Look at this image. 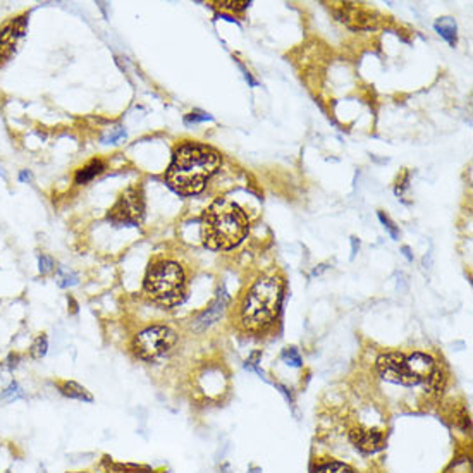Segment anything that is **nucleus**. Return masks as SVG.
Segmentation results:
<instances>
[{
	"label": "nucleus",
	"mask_w": 473,
	"mask_h": 473,
	"mask_svg": "<svg viewBox=\"0 0 473 473\" xmlns=\"http://www.w3.org/2000/svg\"><path fill=\"white\" fill-rule=\"evenodd\" d=\"M176 343V334L172 329L163 325H155L143 330L140 336L134 339V351L140 358L152 360L166 355Z\"/></svg>",
	"instance_id": "39448f33"
},
{
	"label": "nucleus",
	"mask_w": 473,
	"mask_h": 473,
	"mask_svg": "<svg viewBox=\"0 0 473 473\" xmlns=\"http://www.w3.org/2000/svg\"><path fill=\"white\" fill-rule=\"evenodd\" d=\"M136 473H141V472H136Z\"/></svg>",
	"instance_id": "393cba45"
},
{
	"label": "nucleus",
	"mask_w": 473,
	"mask_h": 473,
	"mask_svg": "<svg viewBox=\"0 0 473 473\" xmlns=\"http://www.w3.org/2000/svg\"><path fill=\"white\" fill-rule=\"evenodd\" d=\"M341 21H346V23L355 21V26H358V28L372 26V17H370L365 10L357 9V7H351L350 3H346V7H344Z\"/></svg>",
	"instance_id": "f8f14e48"
},
{
	"label": "nucleus",
	"mask_w": 473,
	"mask_h": 473,
	"mask_svg": "<svg viewBox=\"0 0 473 473\" xmlns=\"http://www.w3.org/2000/svg\"><path fill=\"white\" fill-rule=\"evenodd\" d=\"M226 305H227V294H226V291H220L219 293V296H217V300H215V303L212 305V308L208 312H205L204 315L198 319V325L204 329V327H208V325H212L213 322H215L217 319H219L220 315H222V312H224V308H226Z\"/></svg>",
	"instance_id": "9b49d317"
},
{
	"label": "nucleus",
	"mask_w": 473,
	"mask_h": 473,
	"mask_svg": "<svg viewBox=\"0 0 473 473\" xmlns=\"http://www.w3.org/2000/svg\"><path fill=\"white\" fill-rule=\"evenodd\" d=\"M47 348H48L47 337H45V336L37 337V341H35L33 346H31V357H33V358L45 357V353H47Z\"/></svg>",
	"instance_id": "a211bd4d"
},
{
	"label": "nucleus",
	"mask_w": 473,
	"mask_h": 473,
	"mask_svg": "<svg viewBox=\"0 0 473 473\" xmlns=\"http://www.w3.org/2000/svg\"><path fill=\"white\" fill-rule=\"evenodd\" d=\"M436 30H437V33H439L443 38H446L451 45L456 42V23H454L451 17H443V19L437 21Z\"/></svg>",
	"instance_id": "2eb2a0df"
},
{
	"label": "nucleus",
	"mask_w": 473,
	"mask_h": 473,
	"mask_svg": "<svg viewBox=\"0 0 473 473\" xmlns=\"http://www.w3.org/2000/svg\"><path fill=\"white\" fill-rule=\"evenodd\" d=\"M51 270H53V260L47 255H42L40 257V272L42 274H48Z\"/></svg>",
	"instance_id": "412c9836"
},
{
	"label": "nucleus",
	"mask_w": 473,
	"mask_h": 473,
	"mask_svg": "<svg viewBox=\"0 0 473 473\" xmlns=\"http://www.w3.org/2000/svg\"><path fill=\"white\" fill-rule=\"evenodd\" d=\"M19 179L21 181H30L31 179V174L28 172V170H23V172H21V176H19Z\"/></svg>",
	"instance_id": "b1692460"
},
{
	"label": "nucleus",
	"mask_w": 473,
	"mask_h": 473,
	"mask_svg": "<svg viewBox=\"0 0 473 473\" xmlns=\"http://www.w3.org/2000/svg\"><path fill=\"white\" fill-rule=\"evenodd\" d=\"M145 291L152 300L163 307H174L184 300L186 279L177 263L160 262L148 272L145 279Z\"/></svg>",
	"instance_id": "20e7f679"
},
{
	"label": "nucleus",
	"mask_w": 473,
	"mask_h": 473,
	"mask_svg": "<svg viewBox=\"0 0 473 473\" xmlns=\"http://www.w3.org/2000/svg\"><path fill=\"white\" fill-rule=\"evenodd\" d=\"M59 284H60V286H62V287L73 286V284H76V277L71 276V274H64V276L60 277Z\"/></svg>",
	"instance_id": "4be33fe9"
},
{
	"label": "nucleus",
	"mask_w": 473,
	"mask_h": 473,
	"mask_svg": "<svg viewBox=\"0 0 473 473\" xmlns=\"http://www.w3.org/2000/svg\"><path fill=\"white\" fill-rule=\"evenodd\" d=\"M437 364L434 362L432 357L425 353H413L411 357L407 358V368L410 373V379L413 386L417 384H425L430 379V375L436 370Z\"/></svg>",
	"instance_id": "1a4fd4ad"
},
{
	"label": "nucleus",
	"mask_w": 473,
	"mask_h": 473,
	"mask_svg": "<svg viewBox=\"0 0 473 473\" xmlns=\"http://www.w3.org/2000/svg\"><path fill=\"white\" fill-rule=\"evenodd\" d=\"M425 391L427 393H440V389H443V386H444V373H443V370H440L439 365H437L436 370H434V373L430 375V379L427 380L425 384Z\"/></svg>",
	"instance_id": "dca6fc26"
},
{
	"label": "nucleus",
	"mask_w": 473,
	"mask_h": 473,
	"mask_svg": "<svg viewBox=\"0 0 473 473\" xmlns=\"http://www.w3.org/2000/svg\"><path fill=\"white\" fill-rule=\"evenodd\" d=\"M104 170V163L100 162V160H93V162H90L88 166H84L83 169H80L76 172V183L78 184H87L90 183L93 177H97L98 174Z\"/></svg>",
	"instance_id": "4468645a"
},
{
	"label": "nucleus",
	"mask_w": 473,
	"mask_h": 473,
	"mask_svg": "<svg viewBox=\"0 0 473 473\" xmlns=\"http://www.w3.org/2000/svg\"><path fill=\"white\" fill-rule=\"evenodd\" d=\"M379 219L382 220L384 227H386V229L389 231V233H391V236H393L394 240H398V229H396V227H394V224L391 222V220H389V217H387V215H384L382 212H379Z\"/></svg>",
	"instance_id": "aec40b11"
},
{
	"label": "nucleus",
	"mask_w": 473,
	"mask_h": 473,
	"mask_svg": "<svg viewBox=\"0 0 473 473\" xmlns=\"http://www.w3.org/2000/svg\"><path fill=\"white\" fill-rule=\"evenodd\" d=\"M123 136H126V133H124V131H116V133H112V134H109V136H105L104 141H105V143H109V141H110V143H114V141H117V140H119V138H123Z\"/></svg>",
	"instance_id": "5701e85b"
},
{
	"label": "nucleus",
	"mask_w": 473,
	"mask_h": 473,
	"mask_svg": "<svg viewBox=\"0 0 473 473\" xmlns=\"http://www.w3.org/2000/svg\"><path fill=\"white\" fill-rule=\"evenodd\" d=\"M314 473H355V470L348 465L339 463V461H332V463L320 465Z\"/></svg>",
	"instance_id": "f3484780"
},
{
	"label": "nucleus",
	"mask_w": 473,
	"mask_h": 473,
	"mask_svg": "<svg viewBox=\"0 0 473 473\" xmlns=\"http://www.w3.org/2000/svg\"><path fill=\"white\" fill-rule=\"evenodd\" d=\"M26 33V16H21L7 23L0 30V62L9 59L17 47V42Z\"/></svg>",
	"instance_id": "6e6552de"
},
{
	"label": "nucleus",
	"mask_w": 473,
	"mask_h": 473,
	"mask_svg": "<svg viewBox=\"0 0 473 473\" xmlns=\"http://www.w3.org/2000/svg\"><path fill=\"white\" fill-rule=\"evenodd\" d=\"M60 391H62L64 396L73 398V400L88 401V403H90V401H93V396H91V394L88 393V391L84 389L83 386H80L78 382H73V380L60 384Z\"/></svg>",
	"instance_id": "ddd939ff"
},
{
	"label": "nucleus",
	"mask_w": 473,
	"mask_h": 473,
	"mask_svg": "<svg viewBox=\"0 0 473 473\" xmlns=\"http://www.w3.org/2000/svg\"><path fill=\"white\" fill-rule=\"evenodd\" d=\"M280 296H283V284L277 277H265L258 280L243 303V310H241L243 325L250 330L265 329L279 312Z\"/></svg>",
	"instance_id": "7ed1b4c3"
},
{
	"label": "nucleus",
	"mask_w": 473,
	"mask_h": 473,
	"mask_svg": "<svg viewBox=\"0 0 473 473\" xmlns=\"http://www.w3.org/2000/svg\"><path fill=\"white\" fill-rule=\"evenodd\" d=\"M351 443L364 453H377L386 446V439L379 430L357 429L351 432Z\"/></svg>",
	"instance_id": "9d476101"
},
{
	"label": "nucleus",
	"mask_w": 473,
	"mask_h": 473,
	"mask_svg": "<svg viewBox=\"0 0 473 473\" xmlns=\"http://www.w3.org/2000/svg\"><path fill=\"white\" fill-rule=\"evenodd\" d=\"M220 157L215 150L198 143H186L176 152L167 170V183L181 195H197L217 170Z\"/></svg>",
	"instance_id": "f257e3e1"
},
{
	"label": "nucleus",
	"mask_w": 473,
	"mask_h": 473,
	"mask_svg": "<svg viewBox=\"0 0 473 473\" xmlns=\"http://www.w3.org/2000/svg\"><path fill=\"white\" fill-rule=\"evenodd\" d=\"M145 200L140 188H130L119 197L117 204L109 212V219L119 224H138L143 219Z\"/></svg>",
	"instance_id": "423d86ee"
},
{
	"label": "nucleus",
	"mask_w": 473,
	"mask_h": 473,
	"mask_svg": "<svg viewBox=\"0 0 473 473\" xmlns=\"http://www.w3.org/2000/svg\"><path fill=\"white\" fill-rule=\"evenodd\" d=\"M284 358H286L287 364H291V365H293V367H300V365H301V358H300V355H298V351L294 350V348H291V350L284 351Z\"/></svg>",
	"instance_id": "6ab92c4d"
},
{
	"label": "nucleus",
	"mask_w": 473,
	"mask_h": 473,
	"mask_svg": "<svg viewBox=\"0 0 473 473\" xmlns=\"http://www.w3.org/2000/svg\"><path fill=\"white\" fill-rule=\"evenodd\" d=\"M377 368L382 379L387 382L401 384V386H413L410 373L407 368V357L401 353H387L377 360Z\"/></svg>",
	"instance_id": "0eeeda50"
},
{
	"label": "nucleus",
	"mask_w": 473,
	"mask_h": 473,
	"mask_svg": "<svg viewBox=\"0 0 473 473\" xmlns=\"http://www.w3.org/2000/svg\"><path fill=\"white\" fill-rule=\"evenodd\" d=\"M204 241L212 250H229L243 241L248 233V217L234 202L217 200L204 215Z\"/></svg>",
	"instance_id": "f03ea898"
}]
</instances>
